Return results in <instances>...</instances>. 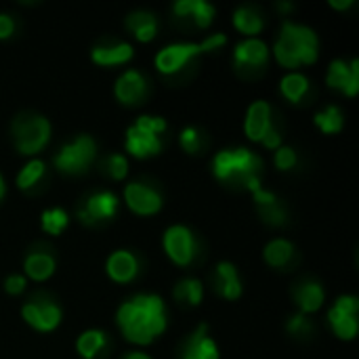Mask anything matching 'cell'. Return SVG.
I'll list each match as a JSON object with an SVG mask.
<instances>
[{
    "mask_svg": "<svg viewBox=\"0 0 359 359\" xmlns=\"http://www.w3.org/2000/svg\"><path fill=\"white\" fill-rule=\"evenodd\" d=\"M118 326L130 343L149 345L166 330L164 301L156 294L135 297L118 309Z\"/></svg>",
    "mask_w": 359,
    "mask_h": 359,
    "instance_id": "6da1fadb",
    "label": "cell"
},
{
    "mask_svg": "<svg viewBox=\"0 0 359 359\" xmlns=\"http://www.w3.org/2000/svg\"><path fill=\"white\" fill-rule=\"evenodd\" d=\"M273 50L284 67L311 65L318 61V36L305 25L286 21Z\"/></svg>",
    "mask_w": 359,
    "mask_h": 359,
    "instance_id": "7a4b0ae2",
    "label": "cell"
},
{
    "mask_svg": "<svg viewBox=\"0 0 359 359\" xmlns=\"http://www.w3.org/2000/svg\"><path fill=\"white\" fill-rule=\"evenodd\" d=\"M261 168L259 156H255L250 149H223L215 158V175L221 181H231V179H248L255 177Z\"/></svg>",
    "mask_w": 359,
    "mask_h": 359,
    "instance_id": "3957f363",
    "label": "cell"
},
{
    "mask_svg": "<svg viewBox=\"0 0 359 359\" xmlns=\"http://www.w3.org/2000/svg\"><path fill=\"white\" fill-rule=\"evenodd\" d=\"M225 44V36L223 34H215L210 36L208 40L200 42V44H170L166 48H162L156 57V67L162 72V74H175L179 72L191 57L200 55V53H206V50H212L217 46Z\"/></svg>",
    "mask_w": 359,
    "mask_h": 359,
    "instance_id": "277c9868",
    "label": "cell"
},
{
    "mask_svg": "<svg viewBox=\"0 0 359 359\" xmlns=\"http://www.w3.org/2000/svg\"><path fill=\"white\" fill-rule=\"evenodd\" d=\"M95 158V141L86 135H80L76 141L61 147L55 156V166L63 172H84Z\"/></svg>",
    "mask_w": 359,
    "mask_h": 359,
    "instance_id": "5b68a950",
    "label": "cell"
},
{
    "mask_svg": "<svg viewBox=\"0 0 359 359\" xmlns=\"http://www.w3.org/2000/svg\"><path fill=\"white\" fill-rule=\"evenodd\" d=\"M48 137H50V124L46 118H40V116H34V118L19 122L17 130H15L17 149L21 154H27V156L40 151L46 145Z\"/></svg>",
    "mask_w": 359,
    "mask_h": 359,
    "instance_id": "8992f818",
    "label": "cell"
},
{
    "mask_svg": "<svg viewBox=\"0 0 359 359\" xmlns=\"http://www.w3.org/2000/svg\"><path fill=\"white\" fill-rule=\"evenodd\" d=\"M164 250L177 265H187L196 255L191 231L183 225H175L164 233Z\"/></svg>",
    "mask_w": 359,
    "mask_h": 359,
    "instance_id": "52a82bcc",
    "label": "cell"
},
{
    "mask_svg": "<svg viewBox=\"0 0 359 359\" xmlns=\"http://www.w3.org/2000/svg\"><path fill=\"white\" fill-rule=\"evenodd\" d=\"M21 313H23V320L32 326V328H36V330H40V332H50V330H55L57 326H59V322H61V311H59V307L57 305H53V303H27L23 309H21Z\"/></svg>",
    "mask_w": 359,
    "mask_h": 359,
    "instance_id": "ba28073f",
    "label": "cell"
},
{
    "mask_svg": "<svg viewBox=\"0 0 359 359\" xmlns=\"http://www.w3.org/2000/svg\"><path fill=\"white\" fill-rule=\"evenodd\" d=\"M124 198H126L128 208L135 210L137 215H156L162 208L160 196L154 189L139 185V183H130L124 189Z\"/></svg>",
    "mask_w": 359,
    "mask_h": 359,
    "instance_id": "9c48e42d",
    "label": "cell"
},
{
    "mask_svg": "<svg viewBox=\"0 0 359 359\" xmlns=\"http://www.w3.org/2000/svg\"><path fill=\"white\" fill-rule=\"evenodd\" d=\"M118 210V198L109 191H99L88 198L86 206L78 212L84 223H95L103 219H111Z\"/></svg>",
    "mask_w": 359,
    "mask_h": 359,
    "instance_id": "30bf717a",
    "label": "cell"
},
{
    "mask_svg": "<svg viewBox=\"0 0 359 359\" xmlns=\"http://www.w3.org/2000/svg\"><path fill=\"white\" fill-rule=\"evenodd\" d=\"M162 149V143L158 135L141 128V126H130L126 133V151H130L135 158H149L156 156Z\"/></svg>",
    "mask_w": 359,
    "mask_h": 359,
    "instance_id": "8fae6325",
    "label": "cell"
},
{
    "mask_svg": "<svg viewBox=\"0 0 359 359\" xmlns=\"http://www.w3.org/2000/svg\"><path fill=\"white\" fill-rule=\"evenodd\" d=\"M328 84L332 88L345 90L349 97L358 95L359 90V61H351L347 65L345 61H334L328 72Z\"/></svg>",
    "mask_w": 359,
    "mask_h": 359,
    "instance_id": "7c38bea8",
    "label": "cell"
},
{
    "mask_svg": "<svg viewBox=\"0 0 359 359\" xmlns=\"http://www.w3.org/2000/svg\"><path fill=\"white\" fill-rule=\"evenodd\" d=\"M269 122H271L269 103H265V101H255V103L250 105L248 114H246V124H244L248 139L261 141V139L267 135V130L271 128Z\"/></svg>",
    "mask_w": 359,
    "mask_h": 359,
    "instance_id": "4fadbf2b",
    "label": "cell"
},
{
    "mask_svg": "<svg viewBox=\"0 0 359 359\" xmlns=\"http://www.w3.org/2000/svg\"><path fill=\"white\" fill-rule=\"evenodd\" d=\"M143 93H145V80H143V76H141L139 72H135V69L124 72V74L118 78V82H116V97H118L122 103H126V105L137 103V101L143 97Z\"/></svg>",
    "mask_w": 359,
    "mask_h": 359,
    "instance_id": "5bb4252c",
    "label": "cell"
},
{
    "mask_svg": "<svg viewBox=\"0 0 359 359\" xmlns=\"http://www.w3.org/2000/svg\"><path fill=\"white\" fill-rule=\"evenodd\" d=\"M236 63L242 67V65H250V67H259L267 61L269 57V48L263 40H257V38H250V40H244L236 46Z\"/></svg>",
    "mask_w": 359,
    "mask_h": 359,
    "instance_id": "9a60e30c",
    "label": "cell"
},
{
    "mask_svg": "<svg viewBox=\"0 0 359 359\" xmlns=\"http://www.w3.org/2000/svg\"><path fill=\"white\" fill-rule=\"evenodd\" d=\"M107 276L114 282L126 284L137 276V259L126 252V250H118L107 259Z\"/></svg>",
    "mask_w": 359,
    "mask_h": 359,
    "instance_id": "2e32d148",
    "label": "cell"
},
{
    "mask_svg": "<svg viewBox=\"0 0 359 359\" xmlns=\"http://www.w3.org/2000/svg\"><path fill=\"white\" fill-rule=\"evenodd\" d=\"M183 359H219V349H217L215 341L208 339L204 324L189 339V345H187V349L183 353Z\"/></svg>",
    "mask_w": 359,
    "mask_h": 359,
    "instance_id": "e0dca14e",
    "label": "cell"
},
{
    "mask_svg": "<svg viewBox=\"0 0 359 359\" xmlns=\"http://www.w3.org/2000/svg\"><path fill=\"white\" fill-rule=\"evenodd\" d=\"M217 286H219V292L229 301H236L242 294L238 271H236V267L231 263H219V267H217Z\"/></svg>",
    "mask_w": 359,
    "mask_h": 359,
    "instance_id": "ac0fdd59",
    "label": "cell"
},
{
    "mask_svg": "<svg viewBox=\"0 0 359 359\" xmlns=\"http://www.w3.org/2000/svg\"><path fill=\"white\" fill-rule=\"evenodd\" d=\"M175 13L177 15H191L200 27H206V25H210V21L215 17V6H210L204 0H181L175 4Z\"/></svg>",
    "mask_w": 359,
    "mask_h": 359,
    "instance_id": "d6986e66",
    "label": "cell"
},
{
    "mask_svg": "<svg viewBox=\"0 0 359 359\" xmlns=\"http://www.w3.org/2000/svg\"><path fill=\"white\" fill-rule=\"evenodd\" d=\"M133 46L130 44H114V46H97L93 48V61L99 65H118L124 63L133 57Z\"/></svg>",
    "mask_w": 359,
    "mask_h": 359,
    "instance_id": "ffe728a7",
    "label": "cell"
},
{
    "mask_svg": "<svg viewBox=\"0 0 359 359\" xmlns=\"http://www.w3.org/2000/svg\"><path fill=\"white\" fill-rule=\"evenodd\" d=\"M328 320H330V326H332V330L337 332L339 339L351 341L358 334V316L341 311L339 307H332L330 313H328Z\"/></svg>",
    "mask_w": 359,
    "mask_h": 359,
    "instance_id": "44dd1931",
    "label": "cell"
},
{
    "mask_svg": "<svg viewBox=\"0 0 359 359\" xmlns=\"http://www.w3.org/2000/svg\"><path fill=\"white\" fill-rule=\"evenodd\" d=\"M294 297H297V303H299V307H301L303 313H313L324 303V290L316 282H307L301 288H297Z\"/></svg>",
    "mask_w": 359,
    "mask_h": 359,
    "instance_id": "7402d4cb",
    "label": "cell"
},
{
    "mask_svg": "<svg viewBox=\"0 0 359 359\" xmlns=\"http://www.w3.org/2000/svg\"><path fill=\"white\" fill-rule=\"evenodd\" d=\"M53 271H55V261H53L50 255L36 252V255H29L25 259V273L36 282H42V280L50 278Z\"/></svg>",
    "mask_w": 359,
    "mask_h": 359,
    "instance_id": "603a6c76",
    "label": "cell"
},
{
    "mask_svg": "<svg viewBox=\"0 0 359 359\" xmlns=\"http://www.w3.org/2000/svg\"><path fill=\"white\" fill-rule=\"evenodd\" d=\"M126 23L133 29L135 38L141 40V42H149L156 36V29H158L156 17L151 13H133Z\"/></svg>",
    "mask_w": 359,
    "mask_h": 359,
    "instance_id": "cb8c5ba5",
    "label": "cell"
},
{
    "mask_svg": "<svg viewBox=\"0 0 359 359\" xmlns=\"http://www.w3.org/2000/svg\"><path fill=\"white\" fill-rule=\"evenodd\" d=\"M78 353L84 359H95L97 353L105 347V334L99 330H88L78 339Z\"/></svg>",
    "mask_w": 359,
    "mask_h": 359,
    "instance_id": "d4e9b609",
    "label": "cell"
},
{
    "mask_svg": "<svg viewBox=\"0 0 359 359\" xmlns=\"http://www.w3.org/2000/svg\"><path fill=\"white\" fill-rule=\"evenodd\" d=\"M233 23L236 27L242 32V34H259L261 27H263V19L257 11L244 6V8H238L236 15H233Z\"/></svg>",
    "mask_w": 359,
    "mask_h": 359,
    "instance_id": "484cf974",
    "label": "cell"
},
{
    "mask_svg": "<svg viewBox=\"0 0 359 359\" xmlns=\"http://www.w3.org/2000/svg\"><path fill=\"white\" fill-rule=\"evenodd\" d=\"M307 88H309V82H307V78L303 74H288L282 80V93L292 103H299L305 97Z\"/></svg>",
    "mask_w": 359,
    "mask_h": 359,
    "instance_id": "4316f807",
    "label": "cell"
},
{
    "mask_svg": "<svg viewBox=\"0 0 359 359\" xmlns=\"http://www.w3.org/2000/svg\"><path fill=\"white\" fill-rule=\"evenodd\" d=\"M292 257V244L286 240H273L265 248V259L271 267H284Z\"/></svg>",
    "mask_w": 359,
    "mask_h": 359,
    "instance_id": "83f0119b",
    "label": "cell"
},
{
    "mask_svg": "<svg viewBox=\"0 0 359 359\" xmlns=\"http://www.w3.org/2000/svg\"><path fill=\"white\" fill-rule=\"evenodd\" d=\"M204 294L202 282L200 280H183L177 288H175V299L185 301L189 305H200Z\"/></svg>",
    "mask_w": 359,
    "mask_h": 359,
    "instance_id": "f1b7e54d",
    "label": "cell"
},
{
    "mask_svg": "<svg viewBox=\"0 0 359 359\" xmlns=\"http://www.w3.org/2000/svg\"><path fill=\"white\" fill-rule=\"evenodd\" d=\"M316 124H318L326 135H334V133H339V130L343 128V116H341L339 107L330 105V107H326L324 111H320V114L316 116Z\"/></svg>",
    "mask_w": 359,
    "mask_h": 359,
    "instance_id": "f546056e",
    "label": "cell"
},
{
    "mask_svg": "<svg viewBox=\"0 0 359 359\" xmlns=\"http://www.w3.org/2000/svg\"><path fill=\"white\" fill-rule=\"evenodd\" d=\"M67 215L65 210L61 208H53V210H46L42 215V229L50 236H59L65 227H67Z\"/></svg>",
    "mask_w": 359,
    "mask_h": 359,
    "instance_id": "4dcf8cb0",
    "label": "cell"
},
{
    "mask_svg": "<svg viewBox=\"0 0 359 359\" xmlns=\"http://www.w3.org/2000/svg\"><path fill=\"white\" fill-rule=\"evenodd\" d=\"M44 175V164L40 162V160H32V162H27L23 168H21V172H19V177H17V185H19V189H29L40 177Z\"/></svg>",
    "mask_w": 359,
    "mask_h": 359,
    "instance_id": "1f68e13d",
    "label": "cell"
},
{
    "mask_svg": "<svg viewBox=\"0 0 359 359\" xmlns=\"http://www.w3.org/2000/svg\"><path fill=\"white\" fill-rule=\"evenodd\" d=\"M137 126H141V128H145V130H149V133H154V135H160V133L166 130L164 118H158V116H141V118L137 120Z\"/></svg>",
    "mask_w": 359,
    "mask_h": 359,
    "instance_id": "d6a6232c",
    "label": "cell"
},
{
    "mask_svg": "<svg viewBox=\"0 0 359 359\" xmlns=\"http://www.w3.org/2000/svg\"><path fill=\"white\" fill-rule=\"evenodd\" d=\"M107 168H109V172H111V177H114V179H124V177H126V172H128V162H126V158H124V156L114 154V156L109 158Z\"/></svg>",
    "mask_w": 359,
    "mask_h": 359,
    "instance_id": "836d02e7",
    "label": "cell"
},
{
    "mask_svg": "<svg viewBox=\"0 0 359 359\" xmlns=\"http://www.w3.org/2000/svg\"><path fill=\"white\" fill-rule=\"evenodd\" d=\"M276 164L280 170H290L297 164V154L290 147H280L276 154Z\"/></svg>",
    "mask_w": 359,
    "mask_h": 359,
    "instance_id": "e575fe53",
    "label": "cell"
},
{
    "mask_svg": "<svg viewBox=\"0 0 359 359\" xmlns=\"http://www.w3.org/2000/svg\"><path fill=\"white\" fill-rule=\"evenodd\" d=\"M181 145H183V149H187L191 154L198 151L200 149V133L196 128H185L181 133Z\"/></svg>",
    "mask_w": 359,
    "mask_h": 359,
    "instance_id": "d590c367",
    "label": "cell"
},
{
    "mask_svg": "<svg viewBox=\"0 0 359 359\" xmlns=\"http://www.w3.org/2000/svg\"><path fill=\"white\" fill-rule=\"evenodd\" d=\"M261 215L267 223L271 225H282L286 221V212L280 208V204H273V206H267V208H261Z\"/></svg>",
    "mask_w": 359,
    "mask_h": 359,
    "instance_id": "8d00e7d4",
    "label": "cell"
},
{
    "mask_svg": "<svg viewBox=\"0 0 359 359\" xmlns=\"http://www.w3.org/2000/svg\"><path fill=\"white\" fill-rule=\"evenodd\" d=\"M288 330H290L292 334H305V332H309V330H311V324H309V322H307V318L301 313V316L290 318V322H288Z\"/></svg>",
    "mask_w": 359,
    "mask_h": 359,
    "instance_id": "74e56055",
    "label": "cell"
},
{
    "mask_svg": "<svg viewBox=\"0 0 359 359\" xmlns=\"http://www.w3.org/2000/svg\"><path fill=\"white\" fill-rule=\"evenodd\" d=\"M4 288H6V292H11V294H19V292H23V288H25V278H23V276H11V278H6V282H4Z\"/></svg>",
    "mask_w": 359,
    "mask_h": 359,
    "instance_id": "f35d334b",
    "label": "cell"
},
{
    "mask_svg": "<svg viewBox=\"0 0 359 359\" xmlns=\"http://www.w3.org/2000/svg\"><path fill=\"white\" fill-rule=\"evenodd\" d=\"M334 307H339L341 311H347V313H353V316H358L359 303L355 297H341V299L337 301V305H334Z\"/></svg>",
    "mask_w": 359,
    "mask_h": 359,
    "instance_id": "ab89813d",
    "label": "cell"
},
{
    "mask_svg": "<svg viewBox=\"0 0 359 359\" xmlns=\"http://www.w3.org/2000/svg\"><path fill=\"white\" fill-rule=\"evenodd\" d=\"M255 202L259 204V208H267V206L278 204L276 196H273V194H269V191H263V189L255 191Z\"/></svg>",
    "mask_w": 359,
    "mask_h": 359,
    "instance_id": "60d3db41",
    "label": "cell"
},
{
    "mask_svg": "<svg viewBox=\"0 0 359 359\" xmlns=\"http://www.w3.org/2000/svg\"><path fill=\"white\" fill-rule=\"evenodd\" d=\"M261 141H263V145H265V147H269V149H276V147H280V143H282V137L278 135V130L269 128V130H267V135H265Z\"/></svg>",
    "mask_w": 359,
    "mask_h": 359,
    "instance_id": "b9f144b4",
    "label": "cell"
},
{
    "mask_svg": "<svg viewBox=\"0 0 359 359\" xmlns=\"http://www.w3.org/2000/svg\"><path fill=\"white\" fill-rule=\"evenodd\" d=\"M15 32V23L8 15H0V38H8Z\"/></svg>",
    "mask_w": 359,
    "mask_h": 359,
    "instance_id": "7bdbcfd3",
    "label": "cell"
},
{
    "mask_svg": "<svg viewBox=\"0 0 359 359\" xmlns=\"http://www.w3.org/2000/svg\"><path fill=\"white\" fill-rule=\"evenodd\" d=\"M330 4L334 6V8H349L351 4H353V0H330Z\"/></svg>",
    "mask_w": 359,
    "mask_h": 359,
    "instance_id": "ee69618b",
    "label": "cell"
},
{
    "mask_svg": "<svg viewBox=\"0 0 359 359\" xmlns=\"http://www.w3.org/2000/svg\"><path fill=\"white\" fill-rule=\"evenodd\" d=\"M126 359H149V358H147L145 353H128Z\"/></svg>",
    "mask_w": 359,
    "mask_h": 359,
    "instance_id": "f6af8a7d",
    "label": "cell"
},
{
    "mask_svg": "<svg viewBox=\"0 0 359 359\" xmlns=\"http://www.w3.org/2000/svg\"><path fill=\"white\" fill-rule=\"evenodd\" d=\"M280 8H282V11H290V8H292V4L284 2V4H280Z\"/></svg>",
    "mask_w": 359,
    "mask_h": 359,
    "instance_id": "bcb514c9",
    "label": "cell"
},
{
    "mask_svg": "<svg viewBox=\"0 0 359 359\" xmlns=\"http://www.w3.org/2000/svg\"><path fill=\"white\" fill-rule=\"evenodd\" d=\"M4 196V183H2V177H0V198Z\"/></svg>",
    "mask_w": 359,
    "mask_h": 359,
    "instance_id": "7dc6e473",
    "label": "cell"
}]
</instances>
